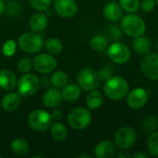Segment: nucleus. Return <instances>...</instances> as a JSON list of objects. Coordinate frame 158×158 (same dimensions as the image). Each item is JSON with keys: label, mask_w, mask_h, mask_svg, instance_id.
Here are the masks:
<instances>
[{"label": "nucleus", "mask_w": 158, "mask_h": 158, "mask_svg": "<svg viewBox=\"0 0 158 158\" xmlns=\"http://www.w3.org/2000/svg\"><path fill=\"white\" fill-rule=\"evenodd\" d=\"M104 82L103 93L110 100H122L127 96L129 91V81L122 76H111Z\"/></svg>", "instance_id": "f257e3e1"}, {"label": "nucleus", "mask_w": 158, "mask_h": 158, "mask_svg": "<svg viewBox=\"0 0 158 158\" xmlns=\"http://www.w3.org/2000/svg\"><path fill=\"white\" fill-rule=\"evenodd\" d=\"M120 27L125 34L129 37L136 38L144 35L146 31L145 21L135 13H129L128 15L122 17Z\"/></svg>", "instance_id": "f03ea898"}, {"label": "nucleus", "mask_w": 158, "mask_h": 158, "mask_svg": "<svg viewBox=\"0 0 158 158\" xmlns=\"http://www.w3.org/2000/svg\"><path fill=\"white\" fill-rule=\"evenodd\" d=\"M44 38L37 32H24L18 38V46L27 54H36L44 47Z\"/></svg>", "instance_id": "7ed1b4c3"}, {"label": "nucleus", "mask_w": 158, "mask_h": 158, "mask_svg": "<svg viewBox=\"0 0 158 158\" xmlns=\"http://www.w3.org/2000/svg\"><path fill=\"white\" fill-rule=\"evenodd\" d=\"M92 120L91 112L88 107L78 106L72 109L67 117L70 127L75 131H83L87 129Z\"/></svg>", "instance_id": "20e7f679"}, {"label": "nucleus", "mask_w": 158, "mask_h": 158, "mask_svg": "<svg viewBox=\"0 0 158 158\" xmlns=\"http://www.w3.org/2000/svg\"><path fill=\"white\" fill-rule=\"evenodd\" d=\"M27 123L33 131L43 132L50 128L53 123V118L47 111L44 109H34L29 114Z\"/></svg>", "instance_id": "39448f33"}, {"label": "nucleus", "mask_w": 158, "mask_h": 158, "mask_svg": "<svg viewBox=\"0 0 158 158\" xmlns=\"http://www.w3.org/2000/svg\"><path fill=\"white\" fill-rule=\"evenodd\" d=\"M77 84L86 92H91L97 90L101 84L98 72L91 68H83L77 73Z\"/></svg>", "instance_id": "423d86ee"}, {"label": "nucleus", "mask_w": 158, "mask_h": 158, "mask_svg": "<svg viewBox=\"0 0 158 158\" xmlns=\"http://www.w3.org/2000/svg\"><path fill=\"white\" fill-rule=\"evenodd\" d=\"M40 85V81L35 74L33 73H24L18 81H17V91L20 96L29 97L34 95Z\"/></svg>", "instance_id": "0eeeda50"}, {"label": "nucleus", "mask_w": 158, "mask_h": 158, "mask_svg": "<svg viewBox=\"0 0 158 158\" xmlns=\"http://www.w3.org/2000/svg\"><path fill=\"white\" fill-rule=\"evenodd\" d=\"M137 142L136 131L129 126L119 128L114 136V143L115 146L121 150H129L134 146Z\"/></svg>", "instance_id": "6e6552de"}, {"label": "nucleus", "mask_w": 158, "mask_h": 158, "mask_svg": "<svg viewBox=\"0 0 158 158\" xmlns=\"http://www.w3.org/2000/svg\"><path fill=\"white\" fill-rule=\"evenodd\" d=\"M107 55L109 58L118 65H123L129 62L131 56V52L129 47L119 41L113 42L107 47Z\"/></svg>", "instance_id": "1a4fd4ad"}, {"label": "nucleus", "mask_w": 158, "mask_h": 158, "mask_svg": "<svg viewBox=\"0 0 158 158\" xmlns=\"http://www.w3.org/2000/svg\"><path fill=\"white\" fill-rule=\"evenodd\" d=\"M33 67L40 74L52 73L57 68V60L50 54H39L33 59Z\"/></svg>", "instance_id": "9d476101"}, {"label": "nucleus", "mask_w": 158, "mask_h": 158, "mask_svg": "<svg viewBox=\"0 0 158 158\" xmlns=\"http://www.w3.org/2000/svg\"><path fill=\"white\" fill-rule=\"evenodd\" d=\"M142 74L151 81H158V53H148L141 61Z\"/></svg>", "instance_id": "9b49d317"}, {"label": "nucleus", "mask_w": 158, "mask_h": 158, "mask_svg": "<svg viewBox=\"0 0 158 158\" xmlns=\"http://www.w3.org/2000/svg\"><path fill=\"white\" fill-rule=\"evenodd\" d=\"M148 92L142 87H137L129 91L127 94V104L134 110H139L144 107L148 102Z\"/></svg>", "instance_id": "f8f14e48"}, {"label": "nucleus", "mask_w": 158, "mask_h": 158, "mask_svg": "<svg viewBox=\"0 0 158 158\" xmlns=\"http://www.w3.org/2000/svg\"><path fill=\"white\" fill-rule=\"evenodd\" d=\"M54 10L60 17L69 19L77 13L78 6L75 0H55Z\"/></svg>", "instance_id": "ddd939ff"}, {"label": "nucleus", "mask_w": 158, "mask_h": 158, "mask_svg": "<svg viewBox=\"0 0 158 158\" xmlns=\"http://www.w3.org/2000/svg\"><path fill=\"white\" fill-rule=\"evenodd\" d=\"M117 151L114 142L103 140L98 143L94 148V156L97 158H113L116 156Z\"/></svg>", "instance_id": "4468645a"}, {"label": "nucleus", "mask_w": 158, "mask_h": 158, "mask_svg": "<svg viewBox=\"0 0 158 158\" xmlns=\"http://www.w3.org/2000/svg\"><path fill=\"white\" fill-rule=\"evenodd\" d=\"M62 95L61 91L58 88H50L48 89L43 95V104L47 108H56L59 107L62 103Z\"/></svg>", "instance_id": "2eb2a0df"}, {"label": "nucleus", "mask_w": 158, "mask_h": 158, "mask_svg": "<svg viewBox=\"0 0 158 158\" xmlns=\"http://www.w3.org/2000/svg\"><path fill=\"white\" fill-rule=\"evenodd\" d=\"M103 16L105 19L111 22H118L123 17V9L119 4L115 1L107 3L103 7Z\"/></svg>", "instance_id": "dca6fc26"}, {"label": "nucleus", "mask_w": 158, "mask_h": 158, "mask_svg": "<svg viewBox=\"0 0 158 158\" xmlns=\"http://www.w3.org/2000/svg\"><path fill=\"white\" fill-rule=\"evenodd\" d=\"M17 77L9 69H4L0 70V88L4 91L11 92L16 88Z\"/></svg>", "instance_id": "f3484780"}, {"label": "nucleus", "mask_w": 158, "mask_h": 158, "mask_svg": "<svg viewBox=\"0 0 158 158\" xmlns=\"http://www.w3.org/2000/svg\"><path fill=\"white\" fill-rule=\"evenodd\" d=\"M47 23L48 19L47 15H45L43 12L38 11L31 17L29 20V27L32 30V31L39 33L46 30Z\"/></svg>", "instance_id": "a211bd4d"}, {"label": "nucleus", "mask_w": 158, "mask_h": 158, "mask_svg": "<svg viewBox=\"0 0 158 158\" xmlns=\"http://www.w3.org/2000/svg\"><path fill=\"white\" fill-rule=\"evenodd\" d=\"M20 95L18 93H7L2 98L1 106L5 111L12 112L20 106Z\"/></svg>", "instance_id": "6ab92c4d"}, {"label": "nucleus", "mask_w": 158, "mask_h": 158, "mask_svg": "<svg viewBox=\"0 0 158 158\" xmlns=\"http://www.w3.org/2000/svg\"><path fill=\"white\" fill-rule=\"evenodd\" d=\"M133 50L139 55H146L151 51L152 48V42L149 37L142 35L139 37L134 38L132 43Z\"/></svg>", "instance_id": "aec40b11"}, {"label": "nucleus", "mask_w": 158, "mask_h": 158, "mask_svg": "<svg viewBox=\"0 0 158 158\" xmlns=\"http://www.w3.org/2000/svg\"><path fill=\"white\" fill-rule=\"evenodd\" d=\"M10 150L12 154L19 157L26 156L30 152V145L28 142L22 138H17L10 143Z\"/></svg>", "instance_id": "412c9836"}, {"label": "nucleus", "mask_w": 158, "mask_h": 158, "mask_svg": "<svg viewBox=\"0 0 158 158\" xmlns=\"http://www.w3.org/2000/svg\"><path fill=\"white\" fill-rule=\"evenodd\" d=\"M81 91H82V89L76 84H74V83L66 84L62 88V91H61V95H62L63 101H66L69 103L77 101L81 95Z\"/></svg>", "instance_id": "4be33fe9"}, {"label": "nucleus", "mask_w": 158, "mask_h": 158, "mask_svg": "<svg viewBox=\"0 0 158 158\" xmlns=\"http://www.w3.org/2000/svg\"><path fill=\"white\" fill-rule=\"evenodd\" d=\"M104 101V95L101 92L94 90L91 91L87 96V106L89 110H96L100 108Z\"/></svg>", "instance_id": "5701e85b"}, {"label": "nucleus", "mask_w": 158, "mask_h": 158, "mask_svg": "<svg viewBox=\"0 0 158 158\" xmlns=\"http://www.w3.org/2000/svg\"><path fill=\"white\" fill-rule=\"evenodd\" d=\"M49 129H50V135L55 141L61 142L65 140L68 136V130L66 126L61 122L52 123Z\"/></svg>", "instance_id": "b1692460"}, {"label": "nucleus", "mask_w": 158, "mask_h": 158, "mask_svg": "<svg viewBox=\"0 0 158 158\" xmlns=\"http://www.w3.org/2000/svg\"><path fill=\"white\" fill-rule=\"evenodd\" d=\"M44 47L46 48L47 52L52 56H58L61 53L62 49H63V45L61 41L59 38H55V37H51L48 38L45 44H44Z\"/></svg>", "instance_id": "393cba45"}, {"label": "nucleus", "mask_w": 158, "mask_h": 158, "mask_svg": "<svg viewBox=\"0 0 158 158\" xmlns=\"http://www.w3.org/2000/svg\"><path fill=\"white\" fill-rule=\"evenodd\" d=\"M89 44H90V47L94 51L102 52V51L107 49L109 43H108V40L105 36L101 35V34H97L90 39Z\"/></svg>", "instance_id": "a878e982"}, {"label": "nucleus", "mask_w": 158, "mask_h": 158, "mask_svg": "<svg viewBox=\"0 0 158 158\" xmlns=\"http://www.w3.org/2000/svg\"><path fill=\"white\" fill-rule=\"evenodd\" d=\"M50 82L53 87L61 89L63 88L68 83V75L62 70H57L53 72L50 77Z\"/></svg>", "instance_id": "bb28decb"}, {"label": "nucleus", "mask_w": 158, "mask_h": 158, "mask_svg": "<svg viewBox=\"0 0 158 158\" xmlns=\"http://www.w3.org/2000/svg\"><path fill=\"white\" fill-rule=\"evenodd\" d=\"M147 148L150 156L158 157V131L151 132L147 140Z\"/></svg>", "instance_id": "cd10ccee"}, {"label": "nucleus", "mask_w": 158, "mask_h": 158, "mask_svg": "<svg viewBox=\"0 0 158 158\" xmlns=\"http://www.w3.org/2000/svg\"><path fill=\"white\" fill-rule=\"evenodd\" d=\"M21 4L17 0H10L5 5V11L6 14L11 18L17 17L21 12Z\"/></svg>", "instance_id": "c85d7f7f"}, {"label": "nucleus", "mask_w": 158, "mask_h": 158, "mask_svg": "<svg viewBox=\"0 0 158 158\" xmlns=\"http://www.w3.org/2000/svg\"><path fill=\"white\" fill-rule=\"evenodd\" d=\"M123 36V31L121 29V27L117 26V25H110L107 30H106V38L109 41H113V42H117L119 41Z\"/></svg>", "instance_id": "c756f323"}, {"label": "nucleus", "mask_w": 158, "mask_h": 158, "mask_svg": "<svg viewBox=\"0 0 158 158\" xmlns=\"http://www.w3.org/2000/svg\"><path fill=\"white\" fill-rule=\"evenodd\" d=\"M122 9L128 13H136L141 5V0H119Z\"/></svg>", "instance_id": "7c9ffc66"}, {"label": "nucleus", "mask_w": 158, "mask_h": 158, "mask_svg": "<svg viewBox=\"0 0 158 158\" xmlns=\"http://www.w3.org/2000/svg\"><path fill=\"white\" fill-rule=\"evenodd\" d=\"M32 68H33V61L30 57H22L17 63V69L22 74L30 72Z\"/></svg>", "instance_id": "2f4dec72"}, {"label": "nucleus", "mask_w": 158, "mask_h": 158, "mask_svg": "<svg viewBox=\"0 0 158 158\" xmlns=\"http://www.w3.org/2000/svg\"><path fill=\"white\" fill-rule=\"evenodd\" d=\"M29 1L33 8L40 12L47 11L49 8L52 2V0H29Z\"/></svg>", "instance_id": "473e14b6"}, {"label": "nucleus", "mask_w": 158, "mask_h": 158, "mask_svg": "<svg viewBox=\"0 0 158 158\" xmlns=\"http://www.w3.org/2000/svg\"><path fill=\"white\" fill-rule=\"evenodd\" d=\"M17 49V45L14 40H7V42L4 43L3 47H2V53L5 56L10 57L12 56Z\"/></svg>", "instance_id": "72a5a7b5"}, {"label": "nucleus", "mask_w": 158, "mask_h": 158, "mask_svg": "<svg viewBox=\"0 0 158 158\" xmlns=\"http://www.w3.org/2000/svg\"><path fill=\"white\" fill-rule=\"evenodd\" d=\"M158 120L156 117H148L142 122V129L147 132H153L157 129Z\"/></svg>", "instance_id": "f704fd0d"}, {"label": "nucleus", "mask_w": 158, "mask_h": 158, "mask_svg": "<svg viewBox=\"0 0 158 158\" xmlns=\"http://www.w3.org/2000/svg\"><path fill=\"white\" fill-rule=\"evenodd\" d=\"M156 6V0H142L141 1L140 8L145 13H150L154 10Z\"/></svg>", "instance_id": "c9c22d12"}, {"label": "nucleus", "mask_w": 158, "mask_h": 158, "mask_svg": "<svg viewBox=\"0 0 158 158\" xmlns=\"http://www.w3.org/2000/svg\"><path fill=\"white\" fill-rule=\"evenodd\" d=\"M98 75H99V78H100L101 81H106L112 76V72H111L110 69H108L106 68H103V69H101L98 71Z\"/></svg>", "instance_id": "e433bc0d"}, {"label": "nucleus", "mask_w": 158, "mask_h": 158, "mask_svg": "<svg viewBox=\"0 0 158 158\" xmlns=\"http://www.w3.org/2000/svg\"><path fill=\"white\" fill-rule=\"evenodd\" d=\"M50 115H51V117H52L53 120H56V121L60 120V119L63 117L62 111H61V110H60V109H58V107L54 108V110L52 111V113H50Z\"/></svg>", "instance_id": "4c0bfd02"}, {"label": "nucleus", "mask_w": 158, "mask_h": 158, "mask_svg": "<svg viewBox=\"0 0 158 158\" xmlns=\"http://www.w3.org/2000/svg\"><path fill=\"white\" fill-rule=\"evenodd\" d=\"M151 156L149 153L145 152V151H140V152H137L136 154H134L132 156V157L134 158H149Z\"/></svg>", "instance_id": "58836bf2"}, {"label": "nucleus", "mask_w": 158, "mask_h": 158, "mask_svg": "<svg viewBox=\"0 0 158 158\" xmlns=\"http://www.w3.org/2000/svg\"><path fill=\"white\" fill-rule=\"evenodd\" d=\"M116 156L118 158H129V157H131V155L130 154H129L127 151H121L119 154H116Z\"/></svg>", "instance_id": "ea45409f"}, {"label": "nucleus", "mask_w": 158, "mask_h": 158, "mask_svg": "<svg viewBox=\"0 0 158 158\" xmlns=\"http://www.w3.org/2000/svg\"><path fill=\"white\" fill-rule=\"evenodd\" d=\"M5 2L4 0H0V15H2L5 11Z\"/></svg>", "instance_id": "a19ab883"}, {"label": "nucleus", "mask_w": 158, "mask_h": 158, "mask_svg": "<svg viewBox=\"0 0 158 158\" xmlns=\"http://www.w3.org/2000/svg\"><path fill=\"white\" fill-rule=\"evenodd\" d=\"M77 157L78 158H91V156H89V155H80V156H78Z\"/></svg>", "instance_id": "79ce46f5"}, {"label": "nucleus", "mask_w": 158, "mask_h": 158, "mask_svg": "<svg viewBox=\"0 0 158 158\" xmlns=\"http://www.w3.org/2000/svg\"><path fill=\"white\" fill-rule=\"evenodd\" d=\"M33 158H46L45 156H40V155H36V156H33Z\"/></svg>", "instance_id": "37998d69"}, {"label": "nucleus", "mask_w": 158, "mask_h": 158, "mask_svg": "<svg viewBox=\"0 0 158 158\" xmlns=\"http://www.w3.org/2000/svg\"><path fill=\"white\" fill-rule=\"evenodd\" d=\"M156 49H157V51H158V40H157V42H156Z\"/></svg>", "instance_id": "c03bdc74"}, {"label": "nucleus", "mask_w": 158, "mask_h": 158, "mask_svg": "<svg viewBox=\"0 0 158 158\" xmlns=\"http://www.w3.org/2000/svg\"><path fill=\"white\" fill-rule=\"evenodd\" d=\"M156 6H158V0H156Z\"/></svg>", "instance_id": "a18cd8bd"}, {"label": "nucleus", "mask_w": 158, "mask_h": 158, "mask_svg": "<svg viewBox=\"0 0 158 158\" xmlns=\"http://www.w3.org/2000/svg\"><path fill=\"white\" fill-rule=\"evenodd\" d=\"M109 1H116V0H109Z\"/></svg>", "instance_id": "49530a36"}, {"label": "nucleus", "mask_w": 158, "mask_h": 158, "mask_svg": "<svg viewBox=\"0 0 158 158\" xmlns=\"http://www.w3.org/2000/svg\"><path fill=\"white\" fill-rule=\"evenodd\" d=\"M0 158H2V156H0Z\"/></svg>", "instance_id": "de8ad7c7"}]
</instances>
